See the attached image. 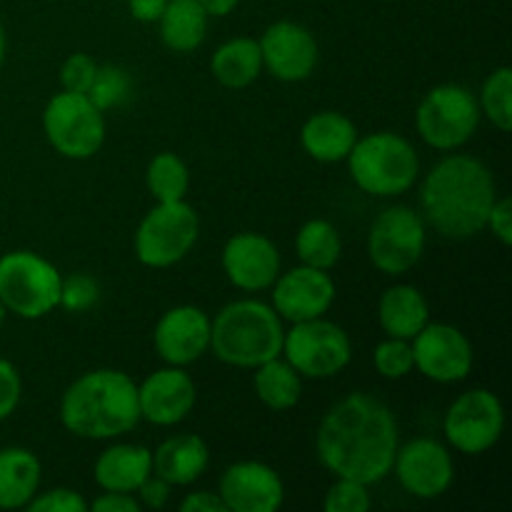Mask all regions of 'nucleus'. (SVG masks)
Returning a JSON list of instances; mask_svg holds the SVG:
<instances>
[{"label": "nucleus", "mask_w": 512, "mask_h": 512, "mask_svg": "<svg viewBox=\"0 0 512 512\" xmlns=\"http://www.w3.org/2000/svg\"><path fill=\"white\" fill-rule=\"evenodd\" d=\"M208 13L198 0H168L160 15V38L173 53H193L205 43L208 35Z\"/></svg>", "instance_id": "bb28decb"}, {"label": "nucleus", "mask_w": 512, "mask_h": 512, "mask_svg": "<svg viewBox=\"0 0 512 512\" xmlns=\"http://www.w3.org/2000/svg\"><path fill=\"white\" fill-rule=\"evenodd\" d=\"M283 338V318L263 300H233L210 318V353L230 368L253 370L278 358Z\"/></svg>", "instance_id": "20e7f679"}, {"label": "nucleus", "mask_w": 512, "mask_h": 512, "mask_svg": "<svg viewBox=\"0 0 512 512\" xmlns=\"http://www.w3.org/2000/svg\"><path fill=\"white\" fill-rule=\"evenodd\" d=\"M358 138L360 135L353 120L338 110H320V113L310 115L300 128V145L318 163L345 160Z\"/></svg>", "instance_id": "5701e85b"}, {"label": "nucleus", "mask_w": 512, "mask_h": 512, "mask_svg": "<svg viewBox=\"0 0 512 512\" xmlns=\"http://www.w3.org/2000/svg\"><path fill=\"white\" fill-rule=\"evenodd\" d=\"M280 355L303 378L328 380L348 368L353 360V343L338 323L323 315V318L290 325V330H285Z\"/></svg>", "instance_id": "9d476101"}, {"label": "nucleus", "mask_w": 512, "mask_h": 512, "mask_svg": "<svg viewBox=\"0 0 512 512\" xmlns=\"http://www.w3.org/2000/svg\"><path fill=\"white\" fill-rule=\"evenodd\" d=\"M295 253L303 265L333 270L343 255V238L330 220L313 218L300 225L298 235H295Z\"/></svg>", "instance_id": "c85d7f7f"}, {"label": "nucleus", "mask_w": 512, "mask_h": 512, "mask_svg": "<svg viewBox=\"0 0 512 512\" xmlns=\"http://www.w3.org/2000/svg\"><path fill=\"white\" fill-rule=\"evenodd\" d=\"M145 185L148 193L158 203H175V200L188 198L190 190V170L180 155L163 150L155 155L145 170Z\"/></svg>", "instance_id": "c756f323"}, {"label": "nucleus", "mask_w": 512, "mask_h": 512, "mask_svg": "<svg viewBox=\"0 0 512 512\" xmlns=\"http://www.w3.org/2000/svg\"><path fill=\"white\" fill-rule=\"evenodd\" d=\"M220 263H223L225 278L245 293L268 290L283 270L278 245L268 235L253 233V230L233 235L225 243Z\"/></svg>", "instance_id": "aec40b11"}, {"label": "nucleus", "mask_w": 512, "mask_h": 512, "mask_svg": "<svg viewBox=\"0 0 512 512\" xmlns=\"http://www.w3.org/2000/svg\"><path fill=\"white\" fill-rule=\"evenodd\" d=\"M100 65L88 53H73L60 65V85L70 93H88Z\"/></svg>", "instance_id": "c9c22d12"}, {"label": "nucleus", "mask_w": 512, "mask_h": 512, "mask_svg": "<svg viewBox=\"0 0 512 512\" xmlns=\"http://www.w3.org/2000/svg\"><path fill=\"white\" fill-rule=\"evenodd\" d=\"M40 478H43V468L33 450H0V510L28 508V503L40 490Z\"/></svg>", "instance_id": "393cba45"}, {"label": "nucleus", "mask_w": 512, "mask_h": 512, "mask_svg": "<svg viewBox=\"0 0 512 512\" xmlns=\"http://www.w3.org/2000/svg\"><path fill=\"white\" fill-rule=\"evenodd\" d=\"M400 445L398 420L383 400L350 393L323 415L315 433L320 465L335 478L378 485L393 470Z\"/></svg>", "instance_id": "f257e3e1"}, {"label": "nucleus", "mask_w": 512, "mask_h": 512, "mask_svg": "<svg viewBox=\"0 0 512 512\" xmlns=\"http://www.w3.org/2000/svg\"><path fill=\"white\" fill-rule=\"evenodd\" d=\"M273 288V310L285 323H305L323 318L335 303V283L328 270L310 268L300 263L298 268L280 270Z\"/></svg>", "instance_id": "2eb2a0df"}, {"label": "nucleus", "mask_w": 512, "mask_h": 512, "mask_svg": "<svg viewBox=\"0 0 512 512\" xmlns=\"http://www.w3.org/2000/svg\"><path fill=\"white\" fill-rule=\"evenodd\" d=\"M170 495H173V485L165 483L163 478H158L155 473H150L143 480L138 490H135V498L140 500L143 510H163L170 503Z\"/></svg>", "instance_id": "58836bf2"}, {"label": "nucleus", "mask_w": 512, "mask_h": 512, "mask_svg": "<svg viewBox=\"0 0 512 512\" xmlns=\"http://www.w3.org/2000/svg\"><path fill=\"white\" fill-rule=\"evenodd\" d=\"M60 270L33 250L0 255V303L23 320L45 318L58 308Z\"/></svg>", "instance_id": "423d86ee"}, {"label": "nucleus", "mask_w": 512, "mask_h": 512, "mask_svg": "<svg viewBox=\"0 0 512 512\" xmlns=\"http://www.w3.org/2000/svg\"><path fill=\"white\" fill-rule=\"evenodd\" d=\"M505 410L493 390L473 388L458 395L443 420L445 440L463 455H483L500 443Z\"/></svg>", "instance_id": "f8f14e48"}, {"label": "nucleus", "mask_w": 512, "mask_h": 512, "mask_svg": "<svg viewBox=\"0 0 512 512\" xmlns=\"http://www.w3.org/2000/svg\"><path fill=\"white\" fill-rule=\"evenodd\" d=\"M195 403H198L195 380L178 365H165L138 385L140 420L158 428H173L183 423L193 413Z\"/></svg>", "instance_id": "6ab92c4d"}, {"label": "nucleus", "mask_w": 512, "mask_h": 512, "mask_svg": "<svg viewBox=\"0 0 512 512\" xmlns=\"http://www.w3.org/2000/svg\"><path fill=\"white\" fill-rule=\"evenodd\" d=\"M180 512H228V508H225L218 493L195 490V493H188L180 500Z\"/></svg>", "instance_id": "79ce46f5"}, {"label": "nucleus", "mask_w": 512, "mask_h": 512, "mask_svg": "<svg viewBox=\"0 0 512 512\" xmlns=\"http://www.w3.org/2000/svg\"><path fill=\"white\" fill-rule=\"evenodd\" d=\"M5 48H8V43H5V30L3 25H0V65H3L5 60Z\"/></svg>", "instance_id": "a18cd8bd"}, {"label": "nucleus", "mask_w": 512, "mask_h": 512, "mask_svg": "<svg viewBox=\"0 0 512 512\" xmlns=\"http://www.w3.org/2000/svg\"><path fill=\"white\" fill-rule=\"evenodd\" d=\"M480 125V105L470 88L460 83L435 85L420 100L415 113L418 135L440 153L463 148Z\"/></svg>", "instance_id": "6e6552de"}, {"label": "nucleus", "mask_w": 512, "mask_h": 512, "mask_svg": "<svg viewBox=\"0 0 512 512\" xmlns=\"http://www.w3.org/2000/svg\"><path fill=\"white\" fill-rule=\"evenodd\" d=\"M43 133L63 158L88 160L105 143V113L85 93L60 90L43 110Z\"/></svg>", "instance_id": "1a4fd4ad"}, {"label": "nucleus", "mask_w": 512, "mask_h": 512, "mask_svg": "<svg viewBox=\"0 0 512 512\" xmlns=\"http://www.w3.org/2000/svg\"><path fill=\"white\" fill-rule=\"evenodd\" d=\"M485 230H490V233H493L495 238L505 245V248H510L512 245V203H510L508 195H505V198H498L493 203V208H490V215H488V223H485Z\"/></svg>", "instance_id": "ea45409f"}, {"label": "nucleus", "mask_w": 512, "mask_h": 512, "mask_svg": "<svg viewBox=\"0 0 512 512\" xmlns=\"http://www.w3.org/2000/svg\"><path fill=\"white\" fill-rule=\"evenodd\" d=\"M200 235V218L185 200L158 203L145 213L133 235L135 258L145 268H173L188 258Z\"/></svg>", "instance_id": "0eeeda50"}, {"label": "nucleus", "mask_w": 512, "mask_h": 512, "mask_svg": "<svg viewBox=\"0 0 512 512\" xmlns=\"http://www.w3.org/2000/svg\"><path fill=\"white\" fill-rule=\"evenodd\" d=\"M345 160L353 183L375 198H398L418 183V150L400 133L378 130L358 138Z\"/></svg>", "instance_id": "39448f33"}, {"label": "nucleus", "mask_w": 512, "mask_h": 512, "mask_svg": "<svg viewBox=\"0 0 512 512\" xmlns=\"http://www.w3.org/2000/svg\"><path fill=\"white\" fill-rule=\"evenodd\" d=\"M415 370L423 378L440 385H453L473 373L475 353L473 343L460 328L450 323H433L430 320L413 340Z\"/></svg>", "instance_id": "ddd939ff"}, {"label": "nucleus", "mask_w": 512, "mask_h": 512, "mask_svg": "<svg viewBox=\"0 0 512 512\" xmlns=\"http://www.w3.org/2000/svg\"><path fill=\"white\" fill-rule=\"evenodd\" d=\"M370 508H373L370 485L358 483V480L335 478L323 498L325 512H368Z\"/></svg>", "instance_id": "f704fd0d"}, {"label": "nucleus", "mask_w": 512, "mask_h": 512, "mask_svg": "<svg viewBox=\"0 0 512 512\" xmlns=\"http://www.w3.org/2000/svg\"><path fill=\"white\" fill-rule=\"evenodd\" d=\"M258 45L263 55V68L283 83L308 80L318 65V40L305 25L293 23V20H278L268 25Z\"/></svg>", "instance_id": "a211bd4d"}, {"label": "nucleus", "mask_w": 512, "mask_h": 512, "mask_svg": "<svg viewBox=\"0 0 512 512\" xmlns=\"http://www.w3.org/2000/svg\"><path fill=\"white\" fill-rule=\"evenodd\" d=\"M210 73L223 88L243 90L258 80L263 73V55L255 38H230L218 45L210 58Z\"/></svg>", "instance_id": "a878e982"}, {"label": "nucleus", "mask_w": 512, "mask_h": 512, "mask_svg": "<svg viewBox=\"0 0 512 512\" xmlns=\"http://www.w3.org/2000/svg\"><path fill=\"white\" fill-rule=\"evenodd\" d=\"M378 320L388 338L413 340L430 323V305L415 285H393L380 295Z\"/></svg>", "instance_id": "b1692460"}, {"label": "nucleus", "mask_w": 512, "mask_h": 512, "mask_svg": "<svg viewBox=\"0 0 512 512\" xmlns=\"http://www.w3.org/2000/svg\"><path fill=\"white\" fill-rule=\"evenodd\" d=\"M133 93V78L128 75V70L120 68V65H100L98 75H95L93 85L85 95L98 105L103 113L118 108Z\"/></svg>", "instance_id": "2f4dec72"}, {"label": "nucleus", "mask_w": 512, "mask_h": 512, "mask_svg": "<svg viewBox=\"0 0 512 512\" xmlns=\"http://www.w3.org/2000/svg\"><path fill=\"white\" fill-rule=\"evenodd\" d=\"M495 200L493 173L473 155L453 153L438 160L420 185L425 225L448 240H468L483 233Z\"/></svg>", "instance_id": "f03ea898"}, {"label": "nucleus", "mask_w": 512, "mask_h": 512, "mask_svg": "<svg viewBox=\"0 0 512 512\" xmlns=\"http://www.w3.org/2000/svg\"><path fill=\"white\" fill-rule=\"evenodd\" d=\"M480 115L490 120L500 133L512 130V70L508 65L495 68L480 88Z\"/></svg>", "instance_id": "7c9ffc66"}, {"label": "nucleus", "mask_w": 512, "mask_h": 512, "mask_svg": "<svg viewBox=\"0 0 512 512\" xmlns=\"http://www.w3.org/2000/svg\"><path fill=\"white\" fill-rule=\"evenodd\" d=\"M210 465V448L200 435L185 433L163 440L153 453V473L173 488H185L203 478Z\"/></svg>", "instance_id": "4be33fe9"}, {"label": "nucleus", "mask_w": 512, "mask_h": 512, "mask_svg": "<svg viewBox=\"0 0 512 512\" xmlns=\"http://www.w3.org/2000/svg\"><path fill=\"white\" fill-rule=\"evenodd\" d=\"M168 0H128V10L140 23H158Z\"/></svg>", "instance_id": "37998d69"}, {"label": "nucleus", "mask_w": 512, "mask_h": 512, "mask_svg": "<svg viewBox=\"0 0 512 512\" xmlns=\"http://www.w3.org/2000/svg\"><path fill=\"white\" fill-rule=\"evenodd\" d=\"M153 473V450L135 443H115L95 458L93 478L108 493H135Z\"/></svg>", "instance_id": "412c9836"}, {"label": "nucleus", "mask_w": 512, "mask_h": 512, "mask_svg": "<svg viewBox=\"0 0 512 512\" xmlns=\"http://www.w3.org/2000/svg\"><path fill=\"white\" fill-rule=\"evenodd\" d=\"M400 488L418 500H435L455 483V460L448 445L433 438H413L398 445L393 470Z\"/></svg>", "instance_id": "4468645a"}, {"label": "nucleus", "mask_w": 512, "mask_h": 512, "mask_svg": "<svg viewBox=\"0 0 512 512\" xmlns=\"http://www.w3.org/2000/svg\"><path fill=\"white\" fill-rule=\"evenodd\" d=\"M23 398V380L10 360L0 358V423L8 420Z\"/></svg>", "instance_id": "4c0bfd02"}, {"label": "nucleus", "mask_w": 512, "mask_h": 512, "mask_svg": "<svg viewBox=\"0 0 512 512\" xmlns=\"http://www.w3.org/2000/svg\"><path fill=\"white\" fill-rule=\"evenodd\" d=\"M5 315H8V310H5L3 303H0V328H3V323H5Z\"/></svg>", "instance_id": "49530a36"}, {"label": "nucleus", "mask_w": 512, "mask_h": 512, "mask_svg": "<svg viewBox=\"0 0 512 512\" xmlns=\"http://www.w3.org/2000/svg\"><path fill=\"white\" fill-rule=\"evenodd\" d=\"M428 245V225L418 210L393 205L378 213L368 230V258L383 275H405L420 263Z\"/></svg>", "instance_id": "9b49d317"}, {"label": "nucleus", "mask_w": 512, "mask_h": 512, "mask_svg": "<svg viewBox=\"0 0 512 512\" xmlns=\"http://www.w3.org/2000/svg\"><path fill=\"white\" fill-rule=\"evenodd\" d=\"M373 365L375 370L388 380L408 378L415 370L413 345H410V340L388 338V335H385L383 343H378V348H375Z\"/></svg>", "instance_id": "473e14b6"}, {"label": "nucleus", "mask_w": 512, "mask_h": 512, "mask_svg": "<svg viewBox=\"0 0 512 512\" xmlns=\"http://www.w3.org/2000/svg\"><path fill=\"white\" fill-rule=\"evenodd\" d=\"M253 390L255 398L275 413L295 408L303 398V375L283 358L268 360V363L253 368Z\"/></svg>", "instance_id": "cd10ccee"}, {"label": "nucleus", "mask_w": 512, "mask_h": 512, "mask_svg": "<svg viewBox=\"0 0 512 512\" xmlns=\"http://www.w3.org/2000/svg\"><path fill=\"white\" fill-rule=\"evenodd\" d=\"M218 495L228 512H278L285 503V485L273 465L240 460L220 475Z\"/></svg>", "instance_id": "f3484780"}, {"label": "nucleus", "mask_w": 512, "mask_h": 512, "mask_svg": "<svg viewBox=\"0 0 512 512\" xmlns=\"http://www.w3.org/2000/svg\"><path fill=\"white\" fill-rule=\"evenodd\" d=\"M153 348L165 365L198 363L210 353V315L198 305H175L165 310L153 328Z\"/></svg>", "instance_id": "dca6fc26"}, {"label": "nucleus", "mask_w": 512, "mask_h": 512, "mask_svg": "<svg viewBox=\"0 0 512 512\" xmlns=\"http://www.w3.org/2000/svg\"><path fill=\"white\" fill-rule=\"evenodd\" d=\"M90 508L88 500L73 488H53L45 490V493H35V498L30 500L28 508L30 512H85Z\"/></svg>", "instance_id": "e433bc0d"}, {"label": "nucleus", "mask_w": 512, "mask_h": 512, "mask_svg": "<svg viewBox=\"0 0 512 512\" xmlns=\"http://www.w3.org/2000/svg\"><path fill=\"white\" fill-rule=\"evenodd\" d=\"M60 423L83 440H115L140 423L138 383L123 370H88L65 388Z\"/></svg>", "instance_id": "7ed1b4c3"}, {"label": "nucleus", "mask_w": 512, "mask_h": 512, "mask_svg": "<svg viewBox=\"0 0 512 512\" xmlns=\"http://www.w3.org/2000/svg\"><path fill=\"white\" fill-rule=\"evenodd\" d=\"M100 303L98 280L85 273H73L60 280L58 308L68 310L73 315H83Z\"/></svg>", "instance_id": "72a5a7b5"}, {"label": "nucleus", "mask_w": 512, "mask_h": 512, "mask_svg": "<svg viewBox=\"0 0 512 512\" xmlns=\"http://www.w3.org/2000/svg\"><path fill=\"white\" fill-rule=\"evenodd\" d=\"M90 508L95 512H140L143 505L135 498V493H108V490H103V495L95 498Z\"/></svg>", "instance_id": "a19ab883"}, {"label": "nucleus", "mask_w": 512, "mask_h": 512, "mask_svg": "<svg viewBox=\"0 0 512 512\" xmlns=\"http://www.w3.org/2000/svg\"><path fill=\"white\" fill-rule=\"evenodd\" d=\"M208 18H225L238 8V0H198Z\"/></svg>", "instance_id": "c03bdc74"}]
</instances>
